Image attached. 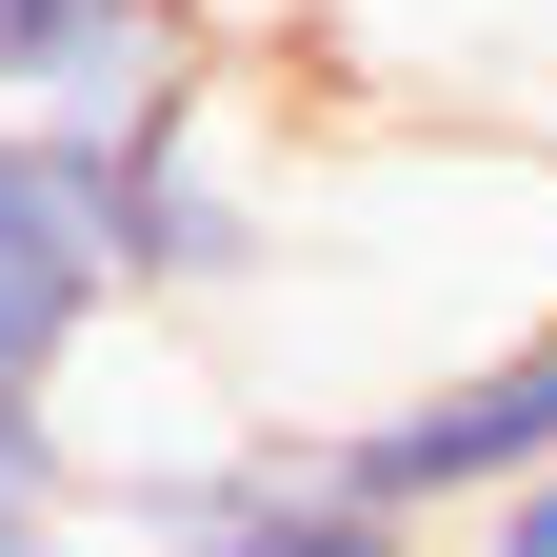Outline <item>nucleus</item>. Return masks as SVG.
Instances as JSON below:
<instances>
[{"label": "nucleus", "mask_w": 557, "mask_h": 557, "mask_svg": "<svg viewBox=\"0 0 557 557\" xmlns=\"http://www.w3.org/2000/svg\"><path fill=\"white\" fill-rule=\"evenodd\" d=\"M81 160V199H100V259H120V299L139 319H199V299H259L278 259V199L239 180V139H220V60L199 81H160L139 120H100V139H60Z\"/></svg>", "instance_id": "1"}, {"label": "nucleus", "mask_w": 557, "mask_h": 557, "mask_svg": "<svg viewBox=\"0 0 557 557\" xmlns=\"http://www.w3.org/2000/svg\"><path fill=\"white\" fill-rule=\"evenodd\" d=\"M120 319V259H100V199L40 120H0V398H60L81 338Z\"/></svg>", "instance_id": "2"}, {"label": "nucleus", "mask_w": 557, "mask_h": 557, "mask_svg": "<svg viewBox=\"0 0 557 557\" xmlns=\"http://www.w3.org/2000/svg\"><path fill=\"white\" fill-rule=\"evenodd\" d=\"M160 81H199V21H180V0H0V120L100 139Z\"/></svg>", "instance_id": "3"}, {"label": "nucleus", "mask_w": 557, "mask_h": 557, "mask_svg": "<svg viewBox=\"0 0 557 557\" xmlns=\"http://www.w3.org/2000/svg\"><path fill=\"white\" fill-rule=\"evenodd\" d=\"M139 557H418V518L338 498V478H278L259 518H199V537H139Z\"/></svg>", "instance_id": "4"}, {"label": "nucleus", "mask_w": 557, "mask_h": 557, "mask_svg": "<svg viewBox=\"0 0 557 557\" xmlns=\"http://www.w3.org/2000/svg\"><path fill=\"white\" fill-rule=\"evenodd\" d=\"M100 518V458L60 438V398H0V557H81Z\"/></svg>", "instance_id": "5"}, {"label": "nucleus", "mask_w": 557, "mask_h": 557, "mask_svg": "<svg viewBox=\"0 0 557 557\" xmlns=\"http://www.w3.org/2000/svg\"><path fill=\"white\" fill-rule=\"evenodd\" d=\"M458 557H557V458L518 478V498H498V518H458Z\"/></svg>", "instance_id": "6"}]
</instances>
